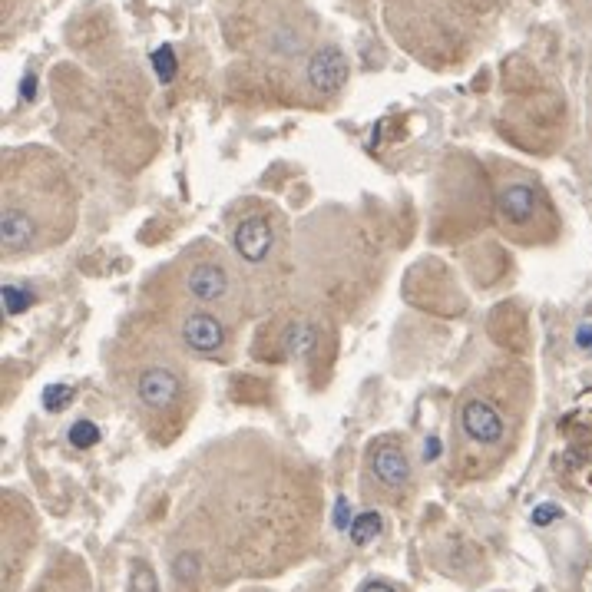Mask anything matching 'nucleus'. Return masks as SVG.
<instances>
[{"mask_svg":"<svg viewBox=\"0 0 592 592\" xmlns=\"http://www.w3.org/2000/svg\"><path fill=\"white\" fill-rule=\"evenodd\" d=\"M460 427L473 444L493 447L503 440V417L497 414V407L487 401H467L460 407Z\"/></svg>","mask_w":592,"mask_h":592,"instance_id":"nucleus-1","label":"nucleus"},{"mask_svg":"<svg viewBox=\"0 0 592 592\" xmlns=\"http://www.w3.org/2000/svg\"><path fill=\"white\" fill-rule=\"evenodd\" d=\"M136 397L149 411H166V407L179 401V378L169 368H149L139 374Z\"/></svg>","mask_w":592,"mask_h":592,"instance_id":"nucleus-2","label":"nucleus"},{"mask_svg":"<svg viewBox=\"0 0 592 592\" xmlns=\"http://www.w3.org/2000/svg\"><path fill=\"white\" fill-rule=\"evenodd\" d=\"M371 477L381 483L384 490H404L411 483V464H407L404 450L394 444L374 447L371 454Z\"/></svg>","mask_w":592,"mask_h":592,"instance_id":"nucleus-3","label":"nucleus"},{"mask_svg":"<svg viewBox=\"0 0 592 592\" xmlns=\"http://www.w3.org/2000/svg\"><path fill=\"white\" fill-rule=\"evenodd\" d=\"M34 592H90V576L77 556H57L47 573L40 576V583L34 586Z\"/></svg>","mask_w":592,"mask_h":592,"instance_id":"nucleus-4","label":"nucleus"},{"mask_svg":"<svg viewBox=\"0 0 592 592\" xmlns=\"http://www.w3.org/2000/svg\"><path fill=\"white\" fill-rule=\"evenodd\" d=\"M348 77V63H344V53L335 47H321L315 57L308 60V83L315 86L318 93H335L338 86Z\"/></svg>","mask_w":592,"mask_h":592,"instance_id":"nucleus-5","label":"nucleus"},{"mask_svg":"<svg viewBox=\"0 0 592 592\" xmlns=\"http://www.w3.org/2000/svg\"><path fill=\"white\" fill-rule=\"evenodd\" d=\"M272 225L265 219H245L235 229V252H239L245 262H265L268 249H272Z\"/></svg>","mask_w":592,"mask_h":592,"instance_id":"nucleus-6","label":"nucleus"},{"mask_svg":"<svg viewBox=\"0 0 592 592\" xmlns=\"http://www.w3.org/2000/svg\"><path fill=\"white\" fill-rule=\"evenodd\" d=\"M182 338H186V344L192 351L212 354V351H219L225 344V331H222V325L212 315H206V311H196V315H189L186 325H182Z\"/></svg>","mask_w":592,"mask_h":592,"instance_id":"nucleus-7","label":"nucleus"},{"mask_svg":"<svg viewBox=\"0 0 592 592\" xmlns=\"http://www.w3.org/2000/svg\"><path fill=\"white\" fill-rule=\"evenodd\" d=\"M189 285V295L196 301H219L225 292H229V275L222 272L219 265H196L186 278Z\"/></svg>","mask_w":592,"mask_h":592,"instance_id":"nucleus-8","label":"nucleus"},{"mask_svg":"<svg viewBox=\"0 0 592 592\" xmlns=\"http://www.w3.org/2000/svg\"><path fill=\"white\" fill-rule=\"evenodd\" d=\"M0 239H4V249L7 252H20V249H30L37 239V225L30 219L27 212H20L14 206L4 209V222H0Z\"/></svg>","mask_w":592,"mask_h":592,"instance_id":"nucleus-9","label":"nucleus"},{"mask_svg":"<svg viewBox=\"0 0 592 592\" xmlns=\"http://www.w3.org/2000/svg\"><path fill=\"white\" fill-rule=\"evenodd\" d=\"M500 212L507 222H530L536 212V196L530 186H510L500 196Z\"/></svg>","mask_w":592,"mask_h":592,"instance_id":"nucleus-10","label":"nucleus"},{"mask_svg":"<svg viewBox=\"0 0 592 592\" xmlns=\"http://www.w3.org/2000/svg\"><path fill=\"white\" fill-rule=\"evenodd\" d=\"M285 348L292 354H311V351H315V331H311L308 325H292V328H288Z\"/></svg>","mask_w":592,"mask_h":592,"instance_id":"nucleus-11","label":"nucleus"},{"mask_svg":"<svg viewBox=\"0 0 592 592\" xmlns=\"http://www.w3.org/2000/svg\"><path fill=\"white\" fill-rule=\"evenodd\" d=\"M381 533V516L378 513H361L358 520H354V526H351V540L354 543H368V540H374V536Z\"/></svg>","mask_w":592,"mask_h":592,"instance_id":"nucleus-12","label":"nucleus"},{"mask_svg":"<svg viewBox=\"0 0 592 592\" xmlns=\"http://www.w3.org/2000/svg\"><path fill=\"white\" fill-rule=\"evenodd\" d=\"M34 301H37L34 292H27V288L4 285V311H7V315H20V311H27Z\"/></svg>","mask_w":592,"mask_h":592,"instance_id":"nucleus-13","label":"nucleus"},{"mask_svg":"<svg viewBox=\"0 0 592 592\" xmlns=\"http://www.w3.org/2000/svg\"><path fill=\"white\" fill-rule=\"evenodd\" d=\"M70 444L80 450H90L93 444H100V427L93 421H77L70 427Z\"/></svg>","mask_w":592,"mask_h":592,"instance_id":"nucleus-14","label":"nucleus"},{"mask_svg":"<svg viewBox=\"0 0 592 592\" xmlns=\"http://www.w3.org/2000/svg\"><path fill=\"white\" fill-rule=\"evenodd\" d=\"M70 401H73V387L70 384H47V391H43V407L53 411V414H60Z\"/></svg>","mask_w":592,"mask_h":592,"instance_id":"nucleus-15","label":"nucleus"},{"mask_svg":"<svg viewBox=\"0 0 592 592\" xmlns=\"http://www.w3.org/2000/svg\"><path fill=\"white\" fill-rule=\"evenodd\" d=\"M153 67L159 73V80L169 83L172 77H176V53H172V47H159L153 53Z\"/></svg>","mask_w":592,"mask_h":592,"instance_id":"nucleus-16","label":"nucleus"},{"mask_svg":"<svg viewBox=\"0 0 592 592\" xmlns=\"http://www.w3.org/2000/svg\"><path fill=\"white\" fill-rule=\"evenodd\" d=\"M129 592H156V573L143 563L133 566V579H129Z\"/></svg>","mask_w":592,"mask_h":592,"instance_id":"nucleus-17","label":"nucleus"},{"mask_svg":"<svg viewBox=\"0 0 592 592\" xmlns=\"http://www.w3.org/2000/svg\"><path fill=\"white\" fill-rule=\"evenodd\" d=\"M358 592H404V589L394 586V583H387V579H371V583H364Z\"/></svg>","mask_w":592,"mask_h":592,"instance_id":"nucleus-18","label":"nucleus"},{"mask_svg":"<svg viewBox=\"0 0 592 592\" xmlns=\"http://www.w3.org/2000/svg\"><path fill=\"white\" fill-rule=\"evenodd\" d=\"M536 523H553V520H559V507H553V503H543L540 510H536V516H533Z\"/></svg>","mask_w":592,"mask_h":592,"instance_id":"nucleus-19","label":"nucleus"},{"mask_svg":"<svg viewBox=\"0 0 592 592\" xmlns=\"http://www.w3.org/2000/svg\"><path fill=\"white\" fill-rule=\"evenodd\" d=\"M576 344L579 348H592V325H583L576 331Z\"/></svg>","mask_w":592,"mask_h":592,"instance_id":"nucleus-20","label":"nucleus"},{"mask_svg":"<svg viewBox=\"0 0 592 592\" xmlns=\"http://www.w3.org/2000/svg\"><path fill=\"white\" fill-rule=\"evenodd\" d=\"M34 86H37L34 73H27V77H24V100H34Z\"/></svg>","mask_w":592,"mask_h":592,"instance_id":"nucleus-21","label":"nucleus"},{"mask_svg":"<svg viewBox=\"0 0 592 592\" xmlns=\"http://www.w3.org/2000/svg\"><path fill=\"white\" fill-rule=\"evenodd\" d=\"M335 523H338V526L348 523V503H344V500H338V516H335Z\"/></svg>","mask_w":592,"mask_h":592,"instance_id":"nucleus-22","label":"nucleus"},{"mask_svg":"<svg viewBox=\"0 0 592 592\" xmlns=\"http://www.w3.org/2000/svg\"><path fill=\"white\" fill-rule=\"evenodd\" d=\"M437 450H440V440L430 437V440H427V457H437Z\"/></svg>","mask_w":592,"mask_h":592,"instance_id":"nucleus-23","label":"nucleus"}]
</instances>
